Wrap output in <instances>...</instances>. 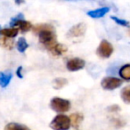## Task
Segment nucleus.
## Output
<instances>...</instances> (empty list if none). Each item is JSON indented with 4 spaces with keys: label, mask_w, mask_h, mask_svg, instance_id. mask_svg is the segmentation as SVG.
I'll return each instance as SVG.
<instances>
[{
    "label": "nucleus",
    "mask_w": 130,
    "mask_h": 130,
    "mask_svg": "<svg viewBox=\"0 0 130 130\" xmlns=\"http://www.w3.org/2000/svg\"><path fill=\"white\" fill-rule=\"evenodd\" d=\"M33 31L35 33H38L39 42L46 49H49L54 44L57 43L54 29L49 24H39L33 28Z\"/></svg>",
    "instance_id": "1"
},
{
    "label": "nucleus",
    "mask_w": 130,
    "mask_h": 130,
    "mask_svg": "<svg viewBox=\"0 0 130 130\" xmlns=\"http://www.w3.org/2000/svg\"><path fill=\"white\" fill-rule=\"evenodd\" d=\"M50 127L53 130H69L71 127L70 117L63 114H58L51 121Z\"/></svg>",
    "instance_id": "2"
},
{
    "label": "nucleus",
    "mask_w": 130,
    "mask_h": 130,
    "mask_svg": "<svg viewBox=\"0 0 130 130\" xmlns=\"http://www.w3.org/2000/svg\"><path fill=\"white\" fill-rule=\"evenodd\" d=\"M71 102L67 99L60 97H54L50 102V107L54 111L63 113L67 112L71 109Z\"/></svg>",
    "instance_id": "3"
},
{
    "label": "nucleus",
    "mask_w": 130,
    "mask_h": 130,
    "mask_svg": "<svg viewBox=\"0 0 130 130\" xmlns=\"http://www.w3.org/2000/svg\"><path fill=\"white\" fill-rule=\"evenodd\" d=\"M21 17H22V14L18 15V16L15 17L14 19H13L12 22H10V25H11V27L17 28V29L22 31V32L26 33V32H28V31H29L33 28L32 24L29 22H28V21L22 20Z\"/></svg>",
    "instance_id": "4"
},
{
    "label": "nucleus",
    "mask_w": 130,
    "mask_h": 130,
    "mask_svg": "<svg viewBox=\"0 0 130 130\" xmlns=\"http://www.w3.org/2000/svg\"><path fill=\"white\" fill-rule=\"evenodd\" d=\"M113 51H114L113 45L110 42H108L107 40H102L97 50H96V53H97V54L101 58L107 59V58H109L111 55Z\"/></svg>",
    "instance_id": "5"
},
{
    "label": "nucleus",
    "mask_w": 130,
    "mask_h": 130,
    "mask_svg": "<svg viewBox=\"0 0 130 130\" xmlns=\"http://www.w3.org/2000/svg\"><path fill=\"white\" fill-rule=\"evenodd\" d=\"M122 85V80L114 77H106L103 78L101 86L105 90H114Z\"/></svg>",
    "instance_id": "6"
},
{
    "label": "nucleus",
    "mask_w": 130,
    "mask_h": 130,
    "mask_svg": "<svg viewBox=\"0 0 130 130\" xmlns=\"http://www.w3.org/2000/svg\"><path fill=\"white\" fill-rule=\"evenodd\" d=\"M86 31H87V25L85 23H83V22L78 23L69 29V31L67 33V37L71 38H79V37H82L85 34Z\"/></svg>",
    "instance_id": "7"
},
{
    "label": "nucleus",
    "mask_w": 130,
    "mask_h": 130,
    "mask_svg": "<svg viewBox=\"0 0 130 130\" xmlns=\"http://www.w3.org/2000/svg\"><path fill=\"white\" fill-rule=\"evenodd\" d=\"M86 65V61L81 58H72L67 61L66 67L68 71H78L79 70H82Z\"/></svg>",
    "instance_id": "8"
},
{
    "label": "nucleus",
    "mask_w": 130,
    "mask_h": 130,
    "mask_svg": "<svg viewBox=\"0 0 130 130\" xmlns=\"http://www.w3.org/2000/svg\"><path fill=\"white\" fill-rule=\"evenodd\" d=\"M109 11H110V8L104 6V7H101L98 8V9L87 12V15L92 17V18H101V17L104 16L106 13H108Z\"/></svg>",
    "instance_id": "9"
},
{
    "label": "nucleus",
    "mask_w": 130,
    "mask_h": 130,
    "mask_svg": "<svg viewBox=\"0 0 130 130\" xmlns=\"http://www.w3.org/2000/svg\"><path fill=\"white\" fill-rule=\"evenodd\" d=\"M48 50L52 54L58 56V55H61V54H63L64 53L67 52V47L65 46L64 45H62V44L56 43L53 46H51Z\"/></svg>",
    "instance_id": "10"
},
{
    "label": "nucleus",
    "mask_w": 130,
    "mask_h": 130,
    "mask_svg": "<svg viewBox=\"0 0 130 130\" xmlns=\"http://www.w3.org/2000/svg\"><path fill=\"white\" fill-rule=\"evenodd\" d=\"M70 120H71V126L77 128L83 121V115L80 113H73L70 116Z\"/></svg>",
    "instance_id": "11"
},
{
    "label": "nucleus",
    "mask_w": 130,
    "mask_h": 130,
    "mask_svg": "<svg viewBox=\"0 0 130 130\" xmlns=\"http://www.w3.org/2000/svg\"><path fill=\"white\" fill-rule=\"evenodd\" d=\"M19 29L17 28H9V29H1L0 30V34L3 35L4 37H7V38H15L18 35Z\"/></svg>",
    "instance_id": "12"
},
{
    "label": "nucleus",
    "mask_w": 130,
    "mask_h": 130,
    "mask_svg": "<svg viewBox=\"0 0 130 130\" xmlns=\"http://www.w3.org/2000/svg\"><path fill=\"white\" fill-rule=\"evenodd\" d=\"M119 74L122 79L130 80V64H126L122 66L119 69Z\"/></svg>",
    "instance_id": "13"
},
{
    "label": "nucleus",
    "mask_w": 130,
    "mask_h": 130,
    "mask_svg": "<svg viewBox=\"0 0 130 130\" xmlns=\"http://www.w3.org/2000/svg\"><path fill=\"white\" fill-rule=\"evenodd\" d=\"M13 75L12 74H6L4 72H0V86L2 87H6L9 85L10 81L12 80Z\"/></svg>",
    "instance_id": "14"
},
{
    "label": "nucleus",
    "mask_w": 130,
    "mask_h": 130,
    "mask_svg": "<svg viewBox=\"0 0 130 130\" xmlns=\"http://www.w3.org/2000/svg\"><path fill=\"white\" fill-rule=\"evenodd\" d=\"M29 47V44L27 43L26 39L24 38H20L16 42V48L17 50L20 53H23L25 52L26 50Z\"/></svg>",
    "instance_id": "15"
},
{
    "label": "nucleus",
    "mask_w": 130,
    "mask_h": 130,
    "mask_svg": "<svg viewBox=\"0 0 130 130\" xmlns=\"http://www.w3.org/2000/svg\"><path fill=\"white\" fill-rule=\"evenodd\" d=\"M5 130H30L29 127L18 123H9L6 126Z\"/></svg>",
    "instance_id": "16"
},
{
    "label": "nucleus",
    "mask_w": 130,
    "mask_h": 130,
    "mask_svg": "<svg viewBox=\"0 0 130 130\" xmlns=\"http://www.w3.org/2000/svg\"><path fill=\"white\" fill-rule=\"evenodd\" d=\"M67 83H68L67 79H65L63 78H58L54 79L52 85L54 89H61L63 87H65V86L67 85Z\"/></svg>",
    "instance_id": "17"
},
{
    "label": "nucleus",
    "mask_w": 130,
    "mask_h": 130,
    "mask_svg": "<svg viewBox=\"0 0 130 130\" xmlns=\"http://www.w3.org/2000/svg\"><path fill=\"white\" fill-rule=\"evenodd\" d=\"M1 44L5 48L8 49V50H11L14 47V40L12 38H7V37H4V38L1 39Z\"/></svg>",
    "instance_id": "18"
},
{
    "label": "nucleus",
    "mask_w": 130,
    "mask_h": 130,
    "mask_svg": "<svg viewBox=\"0 0 130 130\" xmlns=\"http://www.w3.org/2000/svg\"><path fill=\"white\" fill-rule=\"evenodd\" d=\"M121 99L126 103H130V85L125 87L121 91Z\"/></svg>",
    "instance_id": "19"
},
{
    "label": "nucleus",
    "mask_w": 130,
    "mask_h": 130,
    "mask_svg": "<svg viewBox=\"0 0 130 130\" xmlns=\"http://www.w3.org/2000/svg\"><path fill=\"white\" fill-rule=\"evenodd\" d=\"M110 18H111L116 23L119 24V25H120V26H123V27H128V26H129V22L126 20H122V19H119L116 16H111Z\"/></svg>",
    "instance_id": "20"
},
{
    "label": "nucleus",
    "mask_w": 130,
    "mask_h": 130,
    "mask_svg": "<svg viewBox=\"0 0 130 130\" xmlns=\"http://www.w3.org/2000/svg\"><path fill=\"white\" fill-rule=\"evenodd\" d=\"M113 122H114L115 126H117V127H121V126H124V121L120 119H114Z\"/></svg>",
    "instance_id": "21"
},
{
    "label": "nucleus",
    "mask_w": 130,
    "mask_h": 130,
    "mask_svg": "<svg viewBox=\"0 0 130 130\" xmlns=\"http://www.w3.org/2000/svg\"><path fill=\"white\" fill-rule=\"evenodd\" d=\"M108 110L110 112H117V111H119V110H120V107L117 104H113V105H111V106L109 107Z\"/></svg>",
    "instance_id": "22"
},
{
    "label": "nucleus",
    "mask_w": 130,
    "mask_h": 130,
    "mask_svg": "<svg viewBox=\"0 0 130 130\" xmlns=\"http://www.w3.org/2000/svg\"><path fill=\"white\" fill-rule=\"evenodd\" d=\"M22 66H19L18 69L16 71V75L19 78H22Z\"/></svg>",
    "instance_id": "23"
},
{
    "label": "nucleus",
    "mask_w": 130,
    "mask_h": 130,
    "mask_svg": "<svg viewBox=\"0 0 130 130\" xmlns=\"http://www.w3.org/2000/svg\"><path fill=\"white\" fill-rule=\"evenodd\" d=\"M15 2L17 4H22V3H23V0H15Z\"/></svg>",
    "instance_id": "24"
},
{
    "label": "nucleus",
    "mask_w": 130,
    "mask_h": 130,
    "mask_svg": "<svg viewBox=\"0 0 130 130\" xmlns=\"http://www.w3.org/2000/svg\"><path fill=\"white\" fill-rule=\"evenodd\" d=\"M129 35H130V29H129Z\"/></svg>",
    "instance_id": "25"
},
{
    "label": "nucleus",
    "mask_w": 130,
    "mask_h": 130,
    "mask_svg": "<svg viewBox=\"0 0 130 130\" xmlns=\"http://www.w3.org/2000/svg\"><path fill=\"white\" fill-rule=\"evenodd\" d=\"M0 30H1V27H0Z\"/></svg>",
    "instance_id": "26"
}]
</instances>
